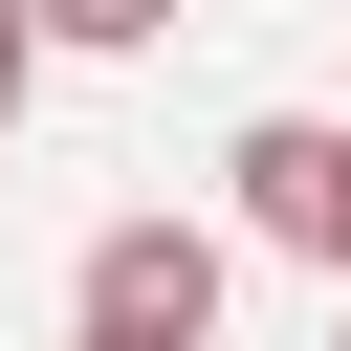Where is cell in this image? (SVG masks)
Wrapping results in <instances>:
<instances>
[{"label":"cell","mask_w":351,"mask_h":351,"mask_svg":"<svg viewBox=\"0 0 351 351\" xmlns=\"http://www.w3.org/2000/svg\"><path fill=\"white\" fill-rule=\"evenodd\" d=\"M66 329H154V351H197V329H219V219H110V241L66 263Z\"/></svg>","instance_id":"1"},{"label":"cell","mask_w":351,"mask_h":351,"mask_svg":"<svg viewBox=\"0 0 351 351\" xmlns=\"http://www.w3.org/2000/svg\"><path fill=\"white\" fill-rule=\"evenodd\" d=\"M219 176H241V241H285V263H351V132H329V110H263Z\"/></svg>","instance_id":"2"},{"label":"cell","mask_w":351,"mask_h":351,"mask_svg":"<svg viewBox=\"0 0 351 351\" xmlns=\"http://www.w3.org/2000/svg\"><path fill=\"white\" fill-rule=\"evenodd\" d=\"M22 22H44V44H88V66H110V44H176V0H22Z\"/></svg>","instance_id":"3"},{"label":"cell","mask_w":351,"mask_h":351,"mask_svg":"<svg viewBox=\"0 0 351 351\" xmlns=\"http://www.w3.org/2000/svg\"><path fill=\"white\" fill-rule=\"evenodd\" d=\"M22 88H44V22H22V0H0V132H22Z\"/></svg>","instance_id":"4"},{"label":"cell","mask_w":351,"mask_h":351,"mask_svg":"<svg viewBox=\"0 0 351 351\" xmlns=\"http://www.w3.org/2000/svg\"><path fill=\"white\" fill-rule=\"evenodd\" d=\"M66 351H154V329H66Z\"/></svg>","instance_id":"5"},{"label":"cell","mask_w":351,"mask_h":351,"mask_svg":"<svg viewBox=\"0 0 351 351\" xmlns=\"http://www.w3.org/2000/svg\"><path fill=\"white\" fill-rule=\"evenodd\" d=\"M329 351H351V329H329Z\"/></svg>","instance_id":"6"}]
</instances>
